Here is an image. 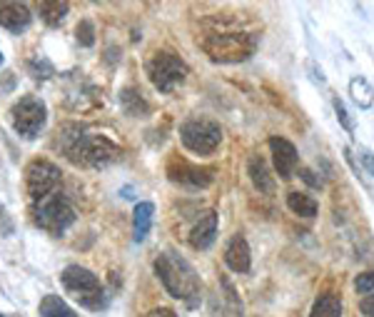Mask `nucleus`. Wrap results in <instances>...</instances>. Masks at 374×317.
I'll list each match as a JSON object with an SVG mask.
<instances>
[{
  "mask_svg": "<svg viewBox=\"0 0 374 317\" xmlns=\"http://www.w3.org/2000/svg\"><path fill=\"white\" fill-rule=\"evenodd\" d=\"M357 155H359V162H362V165L367 168V173H369V175H374V155H372V153H369L367 148H359V150H357Z\"/></svg>",
  "mask_w": 374,
  "mask_h": 317,
  "instance_id": "obj_26",
  "label": "nucleus"
},
{
  "mask_svg": "<svg viewBox=\"0 0 374 317\" xmlns=\"http://www.w3.org/2000/svg\"><path fill=\"white\" fill-rule=\"evenodd\" d=\"M310 317H342V300L332 293H324L314 300Z\"/></svg>",
  "mask_w": 374,
  "mask_h": 317,
  "instance_id": "obj_18",
  "label": "nucleus"
},
{
  "mask_svg": "<svg viewBox=\"0 0 374 317\" xmlns=\"http://www.w3.org/2000/svg\"><path fill=\"white\" fill-rule=\"evenodd\" d=\"M349 95H352V100H355L359 108H372L374 105V87L369 85L364 78H352L349 80Z\"/></svg>",
  "mask_w": 374,
  "mask_h": 317,
  "instance_id": "obj_21",
  "label": "nucleus"
},
{
  "mask_svg": "<svg viewBox=\"0 0 374 317\" xmlns=\"http://www.w3.org/2000/svg\"><path fill=\"white\" fill-rule=\"evenodd\" d=\"M0 317H6V315H0Z\"/></svg>",
  "mask_w": 374,
  "mask_h": 317,
  "instance_id": "obj_32",
  "label": "nucleus"
},
{
  "mask_svg": "<svg viewBox=\"0 0 374 317\" xmlns=\"http://www.w3.org/2000/svg\"><path fill=\"white\" fill-rule=\"evenodd\" d=\"M224 262L232 273H249L252 257H249V245L242 235H235L230 240V245L224 248Z\"/></svg>",
  "mask_w": 374,
  "mask_h": 317,
  "instance_id": "obj_13",
  "label": "nucleus"
},
{
  "mask_svg": "<svg viewBox=\"0 0 374 317\" xmlns=\"http://www.w3.org/2000/svg\"><path fill=\"white\" fill-rule=\"evenodd\" d=\"M332 105H335V112H337V118H339V123H342V128L347 132H355V120L349 118V112H347V108H344V103L339 98H335L332 100Z\"/></svg>",
  "mask_w": 374,
  "mask_h": 317,
  "instance_id": "obj_24",
  "label": "nucleus"
},
{
  "mask_svg": "<svg viewBox=\"0 0 374 317\" xmlns=\"http://www.w3.org/2000/svg\"><path fill=\"white\" fill-rule=\"evenodd\" d=\"M33 215H35L37 228H43L50 235H60V232H65L70 225L75 223L73 205H70V200L60 193H53L45 200H40V203H35Z\"/></svg>",
  "mask_w": 374,
  "mask_h": 317,
  "instance_id": "obj_5",
  "label": "nucleus"
},
{
  "mask_svg": "<svg viewBox=\"0 0 374 317\" xmlns=\"http://www.w3.org/2000/svg\"><path fill=\"white\" fill-rule=\"evenodd\" d=\"M40 315L43 317H78L73 307L62 298H57V295H45V298L40 300Z\"/></svg>",
  "mask_w": 374,
  "mask_h": 317,
  "instance_id": "obj_20",
  "label": "nucleus"
},
{
  "mask_svg": "<svg viewBox=\"0 0 374 317\" xmlns=\"http://www.w3.org/2000/svg\"><path fill=\"white\" fill-rule=\"evenodd\" d=\"M37 10H40V18L48 25H60L62 18L68 15L70 6L68 3H60V0H43V3L37 6Z\"/></svg>",
  "mask_w": 374,
  "mask_h": 317,
  "instance_id": "obj_22",
  "label": "nucleus"
},
{
  "mask_svg": "<svg viewBox=\"0 0 374 317\" xmlns=\"http://www.w3.org/2000/svg\"><path fill=\"white\" fill-rule=\"evenodd\" d=\"M355 290L359 295H369L374 293V270H369V273H362L355 277Z\"/></svg>",
  "mask_w": 374,
  "mask_h": 317,
  "instance_id": "obj_23",
  "label": "nucleus"
},
{
  "mask_svg": "<svg viewBox=\"0 0 374 317\" xmlns=\"http://www.w3.org/2000/svg\"><path fill=\"white\" fill-rule=\"evenodd\" d=\"M247 173H249V180H252V185H255L262 195H272L274 193V178L269 175L267 162H265V157H262V155L249 157Z\"/></svg>",
  "mask_w": 374,
  "mask_h": 317,
  "instance_id": "obj_15",
  "label": "nucleus"
},
{
  "mask_svg": "<svg viewBox=\"0 0 374 317\" xmlns=\"http://www.w3.org/2000/svg\"><path fill=\"white\" fill-rule=\"evenodd\" d=\"M299 178H302L310 187H322V180H319L317 175L312 173L310 168H299Z\"/></svg>",
  "mask_w": 374,
  "mask_h": 317,
  "instance_id": "obj_27",
  "label": "nucleus"
},
{
  "mask_svg": "<svg viewBox=\"0 0 374 317\" xmlns=\"http://www.w3.org/2000/svg\"><path fill=\"white\" fill-rule=\"evenodd\" d=\"M12 230H15V228H12V220L8 218V212L0 207V235H12Z\"/></svg>",
  "mask_w": 374,
  "mask_h": 317,
  "instance_id": "obj_28",
  "label": "nucleus"
},
{
  "mask_svg": "<svg viewBox=\"0 0 374 317\" xmlns=\"http://www.w3.org/2000/svg\"><path fill=\"white\" fill-rule=\"evenodd\" d=\"M155 273L162 285H165V290L175 300H182L187 305H195L199 300L202 282H199L193 265L185 257L177 255V252H162L155 260Z\"/></svg>",
  "mask_w": 374,
  "mask_h": 317,
  "instance_id": "obj_2",
  "label": "nucleus"
},
{
  "mask_svg": "<svg viewBox=\"0 0 374 317\" xmlns=\"http://www.w3.org/2000/svg\"><path fill=\"white\" fill-rule=\"evenodd\" d=\"M120 103H123V110L130 118H145L150 112V105L145 103V98L137 93L135 87H125L123 93H120Z\"/></svg>",
  "mask_w": 374,
  "mask_h": 317,
  "instance_id": "obj_17",
  "label": "nucleus"
},
{
  "mask_svg": "<svg viewBox=\"0 0 374 317\" xmlns=\"http://www.w3.org/2000/svg\"><path fill=\"white\" fill-rule=\"evenodd\" d=\"M145 317H177V315H175V310H170V307H155V310H150Z\"/></svg>",
  "mask_w": 374,
  "mask_h": 317,
  "instance_id": "obj_30",
  "label": "nucleus"
},
{
  "mask_svg": "<svg viewBox=\"0 0 374 317\" xmlns=\"http://www.w3.org/2000/svg\"><path fill=\"white\" fill-rule=\"evenodd\" d=\"M168 178L172 182H180V185H187V187H207L215 180V170L199 168V165H193V162L172 155L168 162Z\"/></svg>",
  "mask_w": 374,
  "mask_h": 317,
  "instance_id": "obj_10",
  "label": "nucleus"
},
{
  "mask_svg": "<svg viewBox=\"0 0 374 317\" xmlns=\"http://www.w3.org/2000/svg\"><path fill=\"white\" fill-rule=\"evenodd\" d=\"M57 148L70 162L82 168H103L120 155V148L110 137L93 135L78 123H65L57 130Z\"/></svg>",
  "mask_w": 374,
  "mask_h": 317,
  "instance_id": "obj_1",
  "label": "nucleus"
},
{
  "mask_svg": "<svg viewBox=\"0 0 374 317\" xmlns=\"http://www.w3.org/2000/svg\"><path fill=\"white\" fill-rule=\"evenodd\" d=\"M215 235H217V212L207 210L199 215V220L195 223L193 232H190V245L195 250H207L215 243Z\"/></svg>",
  "mask_w": 374,
  "mask_h": 317,
  "instance_id": "obj_12",
  "label": "nucleus"
},
{
  "mask_svg": "<svg viewBox=\"0 0 374 317\" xmlns=\"http://www.w3.org/2000/svg\"><path fill=\"white\" fill-rule=\"evenodd\" d=\"M0 60H3V55H0Z\"/></svg>",
  "mask_w": 374,
  "mask_h": 317,
  "instance_id": "obj_31",
  "label": "nucleus"
},
{
  "mask_svg": "<svg viewBox=\"0 0 374 317\" xmlns=\"http://www.w3.org/2000/svg\"><path fill=\"white\" fill-rule=\"evenodd\" d=\"M199 48L215 62H242L257 48V35L242 31H217L202 37Z\"/></svg>",
  "mask_w": 374,
  "mask_h": 317,
  "instance_id": "obj_3",
  "label": "nucleus"
},
{
  "mask_svg": "<svg viewBox=\"0 0 374 317\" xmlns=\"http://www.w3.org/2000/svg\"><path fill=\"white\" fill-rule=\"evenodd\" d=\"M287 205L299 218H314L317 215V200L305 193H290L287 195Z\"/></svg>",
  "mask_w": 374,
  "mask_h": 317,
  "instance_id": "obj_19",
  "label": "nucleus"
},
{
  "mask_svg": "<svg viewBox=\"0 0 374 317\" xmlns=\"http://www.w3.org/2000/svg\"><path fill=\"white\" fill-rule=\"evenodd\" d=\"M152 203H140L132 212V232H135V243H143L150 232V225H152Z\"/></svg>",
  "mask_w": 374,
  "mask_h": 317,
  "instance_id": "obj_16",
  "label": "nucleus"
},
{
  "mask_svg": "<svg viewBox=\"0 0 374 317\" xmlns=\"http://www.w3.org/2000/svg\"><path fill=\"white\" fill-rule=\"evenodd\" d=\"M190 73L187 68V62L182 60L180 55H175V53H168V50H160L155 55L150 58L148 62V75H150V83L160 90V93H170L175 90L177 85H182Z\"/></svg>",
  "mask_w": 374,
  "mask_h": 317,
  "instance_id": "obj_6",
  "label": "nucleus"
},
{
  "mask_svg": "<svg viewBox=\"0 0 374 317\" xmlns=\"http://www.w3.org/2000/svg\"><path fill=\"white\" fill-rule=\"evenodd\" d=\"M62 180V173L55 162L50 160H33L28 168H25V182H28V195H30L33 203H40L48 195L57 193Z\"/></svg>",
  "mask_w": 374,
  "mask_h": 317,
  "instance_id": "obj_9",
  "label": "nucleus"
},
{
  "mask_svg": "<svg viewBox=\"0 0 374 317\" xmlns=\"http://www.w3.org/2000/svg\"><path fill=\"white\" fill-rule=\"evenodd\" d=\"M10 118H12V128L15 132L23 137H35L37 132L43 130L45 120H48V108L40 98L35 95H25L20 98L10 110Z\"/></svg>",
  "mask_w": 374,
  "mask_h": 317,
  "instance_id": "obj_8",
  "label": "nucleus"
},
{
  "mask_svg": "<svg viewBox=\"0 0 374 317\" xmlns=\"http://www.w3.org/2000/svg\"><path fill=\"white\" fill-rule=\"evenodd\" d=\"M269 150H272V160H274V170L280 173L282 180H290L297 168L299 155H297V148H294L290 140L285 137H269Z\"/></svg>",
  "mask_w": 374,
  "mask_h": 317,
  "instance_id": "obj_11",
  "label": "nucleus"
},
{
  "mask_svg": "<svg viewBox=\"0 0 374 317\" xmlns=\"http://www.w3.org/2000/svg\"><path fill=\"white\" fill-rule=\"evenodd\" d=\"M60 282L82 307H87V310H103V307L107 305L105 287L100 285L98 275L90 273L87 268H80V265H68V268L62 270Z\"/></svg>",
  "mask_w": 374,
  "mask_h": 317,
  "instance_id": "obj_4",
  "label": "nucleus"
},
{
  "mask_svg": "<svg viewBox=\"0 0 374 317\" xmlns=\"http://www.w3.org/2000/svg\"><path fill=\"white\" fill-rule=\"evenodd\" d=\"M359 310L364 317H374V293H369L367 298L359 302Z\"/></svg>",
  "mask_w": 374,
  "mask_h": 317,
  "instance_id": "obj_29",
  "label": "nucleus"
},
{
  "mask_svg": "<svg viewBox=\"0 0 374 317\" xmlns=\"http://www.w3.org/2000/svg\"><path fill=\"white\" fill-rule=\"evenodd\" d=\"M30 10L23 3H3L0 6V25L10 33H20L30 25Z\"/></svg>",
  "mask_w": 374,
  "mask_h": 317,
  "instance_id": "obj_14",
  "label": "nucleus"
},
{
  "mask_svg": "<svg viewBox=\"0 0 374 317\" xmlns=\"http://www.w3.org/2000/svg\"><path fill=\"white\" fill-rule=\"evenodd\" d=\"M78 43L80 45H85V48H90V45L95 43V28H93V23H87V20H82L80 25H78Z\"/></svg>",
  "mask_w": 374,
  "mask_h": 317,
  "instance_id": "obj_25",
  "label": "nucleus"
},
{
  "mask_svg": "<svg viewBox=\"0 0 374 317\" xmlns=\"http://www.w3.org/2000/svg\"><path fill=\"white\" fill-rule=\"evenodd\" d=\"M180 137L187 150H193L197 155H212L222 143V130H220V125L215 120L193 118L182 123Z\"/></svg>",
  "mask_w": 374,
  "mask_h": 317,
  "instance_id": "obj_7",
  "label": "nucleus"
}]
</instances>
